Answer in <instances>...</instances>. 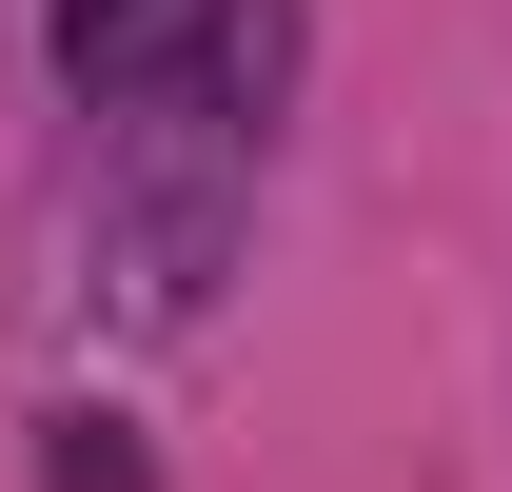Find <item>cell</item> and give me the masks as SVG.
<instances>
[{
    "instance_id": "obj_1",
    "label": "cell",
    "mask_w": 512,
    "mask_h": 492,
    "mask_svg": "<svg viewBox=\"0 0 512 492\" xmlns=\"http://www.w3.org/2000/svg\"><path fill=\"white\" fill-rule=\"evenodd\" d=\"M40 20H60V79L79 99H178L197 60H217V40H237V0H40Z\"/></svg>"
},
{
    "instance_id": "obj_2",
    "label": "cell",
    "mask_w": 512,
    "mask_h": 492,
    "mask_svg": "<svg viewBox=\"0 0 512 492\" xmlns=\"http://www.w3.org/2000/svg\"><path fill=\"white\" fill-rule=\"evenodd\" d=\"M40 492H138V453H119V414H60V473Z\"/></svg>"
}]
</instances>
